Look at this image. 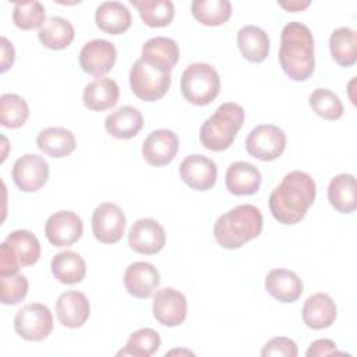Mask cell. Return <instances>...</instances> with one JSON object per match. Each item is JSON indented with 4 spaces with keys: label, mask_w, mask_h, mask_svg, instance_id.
Wrapping results in <instances>:
<instances>
[{
    "label": "cell",
    "mask_w": 357,
    "mask_h": 357,
    "mask_svg": "<svg viewBox=\"0 0 357 357\" xmlns=\"http://www.w3.org/2000/svg\"><path fill=\"white\" fill-rule=\"evenodd\" d=\"M120 96L119 85L114 79L100 77L85 85L82 100L84 105L93 112H102L113 107Z\"/></svg>",
    "instance_id": "603a6c76"
},
{
    "label": "cell",
    "mask_w": 357,
    "mask_h": 357,
    "mask_svg": "<svg viewBox=\"0 0 357 357\" xmlns=\"http://www.w3.org/2000/svg\"><path fill=\"white\" fill-rule=\"evenodd\" d=\"M264 218L252 204H241L220 215L213 225L216 243L227 250H236L258 237L262 231Z\"/></svg>",
    "instance_id": "3957f363"
},
{
    "label": "cell",
    "mask_w": 357,
    "mask_h": 357,
    "mask_svg": "<svg viewBox=\"0 0 357 357\" xmlns=\"http://www.w3.org/2000/svg\"><path fill=\"white\" fill-rule=\"evenodd\" d=\"M0 297L1 303L6 305H15L21 303L28 294V279L21 273H14L1 278Z\"/></svg>",
    "instance_id": "f35d334b"
},
{
    "label": "cell",
    "mask_w": 357,
    "mask_h": 357,
    "mask_svg": "<svg viewBox=\"0 0 357 357\" xmlns=\"http://www.w3.org/2000/svg\"><path fill=\"white\" fill-rule=\"evenodd\" d=\"M84 233L81 218L71 211H59L49 216L45 225V234L50 244L68 247L78 241Z\"/></svg>",
    "instance_id": "5bb4252c"
},
{
    "label": "cell",
    "mask_w": 357,
    "mask_h": 357,
    "mask_svg": "<svg viewBox=\"0 0 357 357\" xmlns=\"http://www.w3.org/2000/svg\"><path fill=\"white\" fill-rule=\"evenodd\" d=\"M53 276L64 284L79 283L86 273V265L84 258L71 250L56 254L50 264Z\"/></svg>",
    "instance_id": "f1b7e54d"
},
{
    "label": "cell",
    "mask_w": 357,
    "mask_h": 357,
    "mask_svg": "<svg viewBox=\"0 0 357 357\" xmlns=\"http://www.w3.org/2000/svg\"><path fill=\"white\" fill-rule=\"evenodd\" d=\"M92 231L98 241L114 244L121 240L126 229V215L123 209L113 202L98 205L92 213Z\"/></svg>",
    "instance_id": "9c48e42d"
},
{
    "label": "cell",
    "mask_w": 357,
    "mask_h": 357,
    "mask_svg": "<svg viewBox=\"0 0 357 357\" xmlns=\"http://www.w3.org/2000/svg\"><path fill=\"white\" fill-rule=\"evenodd\" d=\"M237 45L244 56L251 63H262L269 53L268 33L255 25H244L237 32Z\"/></svg>",
    "instance_id": "484cf974"
},
{
    "label": "cell",
    "mask_w": 357,
    "mask_h": 357,
    "mask_svg": "<svg viewBox=\"0 0 357 357\" xmlns=\"http://www.w3.org/2000/svg\"><path fill=\"white\" fill-rule=\"evenodd\" d=\"M181 180L195 191H206L212 188L218 178L216 163L199 153L188 155L180 163Z\"/></svg>",
    "instance_id": "2e32d148"
},
{
    "label": "cell",
    "mask_w": 357,
    "mask_h": 357,
    "mask_svg": "<svg viewBox=\"0 0 357 357\" xmlns=\"http://www.w3.org/2000/svg\"><path fill=\"white\" fill-rule=\"evenodd\" d=\"M181 93L195 106L209 105L220 91V77L208 63H192L181 74Z\"/></svg>",
    "instance_id": "5b68a950"
},
{
    "label": "cell",
    "mask_w": 357,
    "mask_h": 357,
    "mask_svg": "<svg viewBox=\"0 0 357 357\" xmlns=\"http://www.w3.org/2000/svg\"><path fill=\"white\" fill-rule=\"evenodd\" d=\"M286 148L284 131L273 124H259L254 127L245 138L247 152L262 162L278 159Z\"/></svg>",
    "instance_id": "ba28073f"
},
{
    "label": "cell",
    "mask_w": 357,
    "mask_h": 357,
    "mask_svg": "<svg viewBox=\"0 0 357 357\" xmlns=\"http://www.w3.org/2000/svg\"><path fill=\"white\" fill-rule=\"evenodd\" d=\"M303 321L311 329L329 328L336 317L337 308L335 301L325 293L310 296L303 305Z\"/></svg>",
    "instance_id": "7402d4cb"
},
{
    "label": "cell",
    "mask_w": 357,
    "mask_h": 357,
    "mask_svg": "<svg viewBox=\"0 0 357 357\" xmlns=\"http://www.w3.org/2000/svg\"><path fill=\"white\" fill-rule=\"evenodd\" d=\"M14 184L25 192L40 190L49 178L47 162L36 153H25L18 158L11 170Z\"/></svg>",
    "instance_id": "30bf717a"
},
{
    "label": "cell",
    "mask_w": 357,
    "mask_h": 357,
    "mask_svg": "<svg viewBox=\"0 0 357 357\" xmlns=\"http://www.w3.org/2000/svg\"><path fill=\"white\" fill-rule=\"evenodd\" d=\"M172 84L170 73L163 71L141 57L130 70V86L132 93L145 102L159 100L166 95Z\"/></svg>",
    "instance_id": "8992f818"
},
{
    "label": "cell",
    "mask_w": 357,
    "mask_h": 357,
    "mask_svg": "<svg viewBox=\"0 0 357 357\" xmlns=\"http://www.w3.org/2000/svg\"><path fill=\"white\" fill-rule=\"evenodd\" d=\"M29 107L24 98L17 93H4L0 98V123L8 128H18L25 124Z\"/></svg>",
    "instance_id": "d590c367"
},
{
    "label": "cell",
    "mask_w": 357,
    "mask_h": 357,
    "mask_svg": "<svg viewBox=\"0 0 357 357\" xmlns=\"http://www.w3.org/2000/svg\"><path fill=\"white\" fill-rule=\"evenodd\" d=\"M141 59L163 71L170 73L180 59L178 45L174 39L166 36H155L142 45Z\"/></svg>",
    "instance_id": "44dd1931"
},
{
    "label": "cell",
    "mask_w": 357,
    "mask_h": 357,
    "mask_svg": "<svg viewBox=\"0 0 357 357\" xmlns=\"http://www.w3.org/2000/svg\"><path fill=\"white\" fill-rule=\"evenodd\" d=\"M191 13L202 25L218 26L231 17V4L229 0H194Z\"/></svg>",
    "instance_id": "d6a6232c"
},
{
    "label": "cell",
    "mask_w": 357,
    "mask_h": 357,
    "mask_svg": "<svg viewBox=\"0 0 357 357\" xmlns=\"http://www.w3.org/2000/svg\"><path fill=\"white\" fill-rule=\"evenodd\" d=\"M280 7L289 10V11H293V13H297V11H301L304 8H307L310 6V1H298V0H293V1H280L279 3Z\"/></svg>",
    "instance_id": "ee69618b"
},
{
    "label": "cell",
    "mask_w": 357,
    "mask_h": 357,
    "mask_svg": "<svg viewBox=\"0 0 357 357\" xmlns=\"http://www.w3.org/2000/svg\"><path fill=\"white\" fill-rule=\"evenodd\" d=\"M226 188L234 195H252L259 190L262 176L258 167L248 162H233L226 170Z\"/></svg>",
    "instance_id": "ffe728a7"
},
{
    "label": "cell",
    "mask_w": 357,
    "mask_h": 357,
    "mask_svg": "<svg viewBox=\"0 0 357 357\" xmlns=\"http://www.w3.org/2000/svg\"><path fill=\"white\" fill-rule=\"evenodd\" d=\"M95 22L100 31L120 35L130 28L131 13L120 1H103L96 7Z\"/></svg>",
    "instance_id": "d4e9b609"
},
{
    "label": "cell",
    "mask_w": 357,
    "mask_h": 357,
    "mask_svg": "<svg viewBox=\"0 0 357 357\" xmlns=\"http://www.w3.org/2000/svg\"><path fill=\"white\" fill-rule=\"evenodd\" d=\"M332 59L342 67H351L357 60V33L349 26L336 28L329 38Z\"/></svg>",
    "instance_id": "4dcf8cb0"
},
{
    "label": "cell",
    "mask_w": 357,
    "mask_h": 357,
    "mask_svg": "<svg viewBox=\"0 0 357 357\" xmlns=\"http://www.w3.org/2000/svg\"><path fill=\"white\" fill-rule=\"evenodd\" d=\"M145 25L167 26L174 17V6L170 0H131Z\"/></svg>",
    "instance_id": "1f68e13d"
},
{
    "label": "cell",
    "mask_w": 357,
    "mask_h": 357,
    "mask_svg": "<svg viewBox=\"0 0 357 357\" xmlns=\"http://www.w3.org/2000/svg\"><path fill=\"white\" fill-rule=\"evenodd\" d=\"M14 329L25 340L39 342L53 331V317L45 304L29 303L20 308L14 317Z\"/></svg>",
    "instance_id": "52a82bcc"
},
{
    "label": "cell",
    "mask_w": 357,
    "mask_h": 357,
    "mask_svg": "<svg viewBox=\"0 0 357 357\" xmlns=\"http://www.w3.org/2000/svg\"><path fill=\"white\" fill-rule=\"evenodd\" d=\"M279 63L284 74L293 81H305L314 73V38L307 25L291 21L283 26Z\"/></svg>",
    "instance_id": "7a4b0ae2"
},
{
    "label": "cell",
    "mask_w": 357,
    "mask_h": 357,
    "mask_svg": "<svg viewBox=\"0 0 357 357\" xmlns=\"http://www.w3.org/2000/svg\"><path fill=\"white\" fill-rule=\"evenodd\" d=\"M160 347V336L152 328H141L132 332L117 356H134V357H151Z\"/></svg>",
    "instance_id": "e575fe53"
},
{
    "label": "cell",
    "mask_w": 357,
    "mask_h": 357,
    "mask_svg": "<svg viewBox=\"0 0 357 357\" xmlns=\"http://www.w3.org/2000/svg\"><path fill=\"white\" fill-rule=\"evenodd\" d=\"M152 311L159 324L169 328L177 326L183 324L187 317V298L181 291L173 287L160 289L153 296Z\"/></svg>",
    "instance_id": "4fadbf2b"
},
{
    "label": "cell",
    "mask_w": 357,
    "mask_h": 357,
    "mask_svg": "<svg viewBox=\"0 0 357 357\" xmlns=\"http://www.w3.org/2000/svg\"><path fill=\"white\" fill-rule=\"evenodd\" d=\"M126 290L135 298H148L160 283L159 271L149 262L135 261L124 272Z\"/></svg>",
    "instance_id": "e0dca14e"
},
{
    "label": "cell",
    "mask_w": 357,
    "mask_h": 357,
    "mask_svg": "<svg viewBox=\"0 0 357 357\" xmlns=\"http://www.w3.org/2000/svg\"><path fill=\"white\" fill-rule=\"evenodd\" d=\"M91 305L86 296L78 290H68L56 301V317L63 326L79 328L89 318Z\"/></svg>",
    "instance_id": "ac0fdd59"
},
{
    "label": "cell",
    "mask_w": 357,
    "mask_h": 357,
    "mask_svg": "<svg viewBox=\"0 0 357 357\" xmlns=\"http://www.w3.org/2000/svg\"><path fill=\"white\" fill-rule=\"evenodd\" d=\"M243 123L244 109L240 105L234 102L222 103L215 113L202 123L199 141L209 151H225L231 146Z\"/></svg>",
    "instance_id": "277c9868"
},
{
    "label": "cell",
    "mask_w": 357,
    "mask_h": 357,
    "mask_svg": "<svg viewBox=\"0 0 357 357\" xmlns=\"http://www.w3.org/2000/svg\"><path fill=\"white\" fill-rule=\"evenodd\" d=\"M21 265L13 252L11 245L4 240L0 244V278L18 273Z\"/></svg>",
    "instance_id": "60d3db41"
},
{
    "label": "cell",
    "mask_w": 357,
    "mask_h": 357,
    "mask_svg": "<svg viewBox=\"0 0 357 357\" xmlns=\"http://www.w3.org/2000/svg\"><path fill=\"white\" fill-rule=\"evenodd\" d=\"M6 241L11 245L21 268L33 265L40 257V244L33 233L25 229L11 231Z\"/></svg>",
    "instance_id": "836d02e7"
},
{
    "label": "cell",
    "mask_w": 357,
    "mask_h": 357,
    "mask_svg": "<svg viewBox=\"0 0 357 357\" xmlns=\"http://www.w3.org/2000/svg\"><path fill=\"white\" fill-rule=\"evenodd\" d=\"M46 21V11L40 1L26 0L17 1L13 8V22L24 29L29 31L38 26H42Z\"/></svg>",
    "instance_id": "74e56055"
},
{
    "label": "cell",
    "mask_w": 357,
    "mask_h": 357,
    "mask_svg": "<svg viewBox=\"0 0 357 357\" xmlns=\"http://www.w3.org/2000/svg\"><path fill=\"white\" fill-rule=\"evenodd\" d=\"M166 244L163 226L151 218L138 219L128 231V245L138 254L153 255L162 251Z\"/></svg>",
    "instance_id": "8fae6325"
},
{
    "label": "cell",
    "mask_w": 357,
    "mask_h": 357,
    "mask_svg": "<svg viewBox=\"0 0 357 357\" xmlns=\"http://www.w3.org/2000/svg\"><path fill=\"white\" fill-rule=\"evenodd\" d=\"M36 145L46 155L60 159L70 155L75 149L77 141L74 134L67 128L47 127L39 131Z\"/></svg>",
    "instance_id": "4316f807"
},
{
    "label": "cell",
    "mask_w": 357,
    "mask_h": 357,
    "mask_svg": "<svg viewBox=\"0 0 357 357\" xmlns=\"http://www.w3.org/2000/svg\"><path fill=\"white\" fill-rule=\"evenodd\" d=\"M1 60H0V71L6 73L14 63L15 59V52L13 43L6 38L1 36Z\"/></svg>",
    "instance_id": "7bdbcfd3"
},
{
    "label": "cell",
    "mask_w": 357,
    "mask_h": 357,
    "mask_svg": "<svg viewBox=\"0 0 357 357\" xmlns=\"http://www.w3.org/2000/svg\"><path fill=\"white\" fill-rule=\"evenodd\" d=\"M328 199L337 212L351 213L357 208L354 176L349 173L335 176L328 185Z\"/></svg>",
    "instance_id": "83f0119b"
},
{
    "label": "cell",
    "mask_w": 357,
    "mask_h": 357,
    "mask_svg": "<svg viewBox=\"0 0 357 357\" xmlns=\"http://www.w3.org/2000/svg\"><path fill=\"white\" fill-rule=\"evenodd\" d=\"M265 289L280 303H294L303 294V282L296 272L276 268L268 272L265 278Z\"/></svg>",
    "instance_id": "d6986e66"
},
{
    "label": "cell",
    "mask_w": 357,
    "mask_h": 357,
    "mask_svg": "<svg viewBox=\"0 0 357 357\" xmlns=\"http://www.w3.org/2000/svg\"><path fill=\"white\" fill-rule=\"evenodd\" d=\"M116 47L106 39H92L79 50L78 60L81 68L95 77L107 74L116 63Z\"/></svg>",
    "instance_id": "7c38bea8"
},
{
    "label": "cell",
    "mask_w": 357,
    "mask_h": 357,
    "mask_svg": "<svg viewBox=\"0 0 357 357\" xmlns=\"http://www.w3.org/2000/svg\"><path fill=\"white\" fill-rule=\"evenodd\" d=\"M144 126L141 112L132 106H121L112 112L105 120L106 131L117 139H130L135 137Z\"/></svg>",
    "instance_id": "cb8c5ba5"
},
{
    "label": "cell",
    "mask_w": 357,
    "mask_h": 357,
    "mask_svg": "<svg viewBox=\"0 0 357 357\" xmlns=\"http://www.w3.org/2000/svg\"><path fill=\"white\" fill-rule=\"evenodd\" d=\"M74 26L63 17H49L38 31L42 45L52 50L66 49L74 39Z\"/></svg>",
    "instance_id": "f546056e"
},
{
    "label": "cell",
    "mask_w": 357,
    "mask_h": 357,
    "mask_svg": "<svg viewBox=\"0 0 357 357\" xmlns=\"http://www.w3.org/2000/svg\"><path fill=\"white\" fill-rule=\"evenodd\" d=\"M308 103H310V107L319 117L326 120H337L343 116V112H344V107L339 96L326 88L314 89L310 93Z\"/></svg>",
    "instance_id": "8d00e7d4"
},
{
    "label": "cell",
    "mask_w": 357,
    "mask_h": 357,
    "mask_svg": "<svg viewBox=\"0 0 357 357\" xmlns=\"http://www.w3.org/2000/svg\"><path fill=\"white\" fill-rule=\"evenodd\" d=\"M298 354V349L294 340L284 337V336H278L271 340H268L261 350V356H284V357H296Z\"/></svg>",
    "instance_id": "ab89813d"
},
{
    "label": "cell",
    "mask_w": 357,
    "mask_h": 357,
    "mask_svg": "<svg viewBox=\"0 0 357 357\" xmlns=\"http://www.w3.org/2000/svg\"><path fill=\"white\" fill-rule=\"evenodd\" d=\"M178 146V137L172 130H153L144 139L142 156L151 166H166L176 158Z\"/></svg>",
    "instance_id": "9a60e30c"
},
{
    "label": "cell",
    "mask_w": 357,
    "mask_h": 357,
    "mask_svg": "<svg viewBox=\"0 0 357 357\" xmlns=\"http://www.w3.org/2000/svg\"><path fill=\"white\" fill-rule=\"evenodd\" d=\"M317 185L314 178L301 170L287 173L269 195L272 216L282 225H296L314 204Z\"/></svg>",
    "instance_id": "6da1fadb"
},
{
    "label": "cell",
    "mask_w": 357,
    "mask_h": 357,
    "mask_svg": "<svg viewBox=\"0 0 357 357\" xmlns=\"http://www.w3.org/2000/svg\"><path fill=\"white\" fill-rule=\"evenodd\" d=\"M337 353L336 344L333 340L331 339H318L315 342H312L308 347V350L305 351V354L308 357L311 356H326V354H333Z\"/></svg>",
    "instance_id": "b9f144b4"
}]
</instances>
